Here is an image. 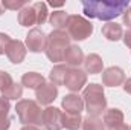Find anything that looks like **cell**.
<instances>
[{"label": "cell", "instance_id": "cell-37", "mask_svg": "<svg viewBox=\"0 0 131 130\" xmlns=\"http://www.w3.org/2000/svg\"><path fill=\"white\" fill-rule=\"evenodd\" d=\"M130 130H131V126H130Z\"/></svg>", "mask_w": 131, "mask_h": 130}, {"label": "cell", "instance_id": "cell-29", "mask_svg": "<svg viewBox=\"0 0 131 130\" xmlns=\"http://www.w3.org/2000/svg\"><path fill=\"white\" fill-rule=\"evenodd\" d=\"M122 18H124V25H127L131 29V6H128V9L122 14Z\"/></svg>", "mask_w": 131, "mask_h": 130}, {"label": "cell", "instance_id": "cell-16", "mask_svg": "<svg viewBox=\"0 0 131 130\" xmlns=\"http://www.w3.org/2000/svg\"><path fill=\"white\" fill-rule=\"evenodd\" d=\"M18 23L26 28L37 25V12L32 5H26L23 9L18 11Z\"/></svg>", "mask_w": 131, "mask_h": 130}, {"label": "cell", "instance_id": "cell-33", "mask_svg": "<svg viewBox=\"0 0 131 130\" xmlns=\"http://www.w3.org/2000/svg\"><path fill=\"white\" fill-rule=\"evenodd\" d=\"M124 90H125L127 94H130V95H131V78H128V80L124 83Z\"/></svg>", "mask_w": 131, "mask_h": 130}, {"label": "cell", "instance_id": "cell-34", "mask_svg": "<svg viewBox=\"0 0 131 130\" xmlns=\"http://www.w3.org/2000/svg\"><path fill=\"white\" fill-rule=\"evenodd\" d=\"M20 130H40L37 126H25V127H21Z\"/></svg>", "mask_w": 131, "mask_h": 130}, {"label": "cell", "instance_id": "cell-32", "mask_svg": "<svg viewBox=\"0 0 131 130\" xmlns=\"http://www.w3.org/2000/svg\"><path fill=\"white\" fill-rule=\"evenodd\" d=\"M105 130H130V127L127 124H117V126H113V127H107Z\"/></svg>", "mask_w": 131, "mask_h": 130}, {"label": "cell", "instance_id": "cell-31", "mask_svg": "<svg viewBox=\"0 0 131 130\" xmlns=\"http://www.w3.org/2000/svg\"><path fill=\"white\" fill-rule=\"evenodd\" d=\"M122 38H124V43H125V44L131 49V29L124 34V37H122Z\"/></svg>", "mask_w": 131, "mask_h": 130}, {"label": "cell", "instance_id": "cell-21", "mask_svg": "<svg viewBox=\"0 0 131 130\" xmlns=\"http://www.w3.org/2000/svg\"><path fill=\"white\" fill-rule=\"evenodd\" d=\"M82 127L81 113H63V129L79 130Z\"/></svg>", "mask_w": 131, "mask_h": 130}, {"label": "cell", "instance_id": "cell-27", "mask_svg": "<svg viewBox=\"0 0 131 130\" xmlns=\"http://www.w3.org/2000/svg\"><path fill=\"white\" fill-rule=\"evenodd\" d=\"M11 43V37L5 32H0V55L6 54V49Z\"/></svg>", "mask_w": 131, "mask_h": 130}, {"label": "cell", "instance_id": "cell-18", "mask_svg": "<svg viewBox=\"0 0 131 130\" xmlns=\"http://www.w3.org/2000/svg\"><path fill=\"white\" fill-rule=\"evenodd\" d=\"M124 123V113L121 109H107L105 113H104V124L105 127H113V126H117V124H122Z\"/></svg>", "mask_w": 131, "mask_h": 130}, {"label": "cell", "instance_id": "cell-25", "mask_svg": "<svg viewBox=\"0 0 131 130\" xmlns=\"http://www.w3.org/2000/svg\"><path fill=\"white\" fill-rule=\"evenodd\" d=\"M5 9H11V11H20L26 6V0H2Z\"/></svg>", "mask_w": 131, "mask_h": 130}, {"label": "cell", "instance_id": "cell-14", "mask_svg": "<svg viewBox=\"0 0 131 130\" xmlns=\"http://www.w3.org/2000/svg\"><path fill=\"white\" fill-rule=\"evenodd\" d=\"M82 64H84L85 73H92V75L101 73L102 69H104V61H102V58L99 57L98 54H89L84 58V63Z\"/></svg>", "mask_w": 131, "mask_h": 130}, {"label": "cell", "instance_id": "cell-10", "mask_svg": "<svg viewBox=\"0 0 131 130\" xmlns=\"http://www.w3.org/2000/svg\"><path fill=\"white\" fill-rule=\"evenodd\" d=\"M125 81V72L117 67V66H111L105 70H102V83L104 86L108 87H117Z\"/></svg>", "mask_w": 131, "mask_h": 130}, {"label": "cell", "instance_id": "cell-24", "mask_svg": "<svg viewBox=\"0 0 131 130\" xmlns=\"http://www.w3.org/2000/svg\"><path fill=\"white\" fill-rule=\"evenodd\" d=\"M35 12H37V25H43L47 20V5L44 2H35L32 5Z\"/></svg>", "mask_w": 131, "mask_h": 130}, {"label": "cell", "instance_id": "cell-15", "mask_svg": "<svg viewBox=\"0 0 131 130\" xmlns=\"http://www.w3.org/2000/svg\"><path fill=\"white\" fill-rule=\"evenodd\" d=\"M102 35L110 40V41H117L124 37V29L122 25L116 23V22H108L107 25L102 26Z\"/></svg>", "mask_w": 131, "mask_h": 130}, {"label": "cell", "instance_id": "cell-5", "mask_svg": "<svg viewBox=\"0 0 131 130\" xmlns=\"http://www.w3.org/2000/svg\"><path fill=\"white\" fill-rule=\"evenodd\" d=\"M67 34L70 38L76 40V41H82V40H87L92 32H93V25L90 20L84 18L82 15H78V14H73V15H69V20H67Z\"/></svg>", "mask_w": 131, "mask_h": 130}, {"label": "cell", "instance_id": "cell-36", "mask_svg": "<svg viewBox=\"0 0 131 130\" xmlns=\"http://www.w3.org/2000/svg\"><path fill=\"white\" fill-rule=\"evenodd\" d=\"M5 12V6H3V3H2V0H0V15Z\"/></svg>", "mask_w": 131, "mask_h": 130}, {"label": "cell", "instance_id": "cell-19", "mask_svg": "<svg viewBox=\"0 0 131 130\" xmlns=\"http://www.w3.org/2000/svg\"><path fill=\"white\" fill-rule=\"evenodd\" d=\"M67 72H69V67H67L66 64L53 66L52 70H50V73H49L50 83H53L57 87L61 86V84H64V80H66V77H67Z\"/></svg>", "mask_w": 131, "mask_h": 130}, {"label": "cell", "instance_id": "cell-7", "mask_svg": "<svg viewBox=\"0 0 131 130\" xmlns=\"http://www.w3.org/2000/svg\"><path fill=\"white\" fill-rule=\"evenodd\" d=\"M87 83V73L85 70L79 67H72L67 72V77L64 80V86L70 92H79Z\"/></svg>", "mask_w": 131, "mask_h": 130}, {"label": "cell", "instance_id": "cell-1", "mask_svg": "<svg viewBox=\"0 0 131 130\" xmlns=\"http://www.w3.org/2000/svg\"><path fill=\"white\" fill-rule=\"evenodd\" d=\"M130 6L128 0H85L82 2V11L90 18L102 22H111L122 15Z\"/></svg>", "mask_w": 131, "mask_h": 130}, {"label": "cell", "instance_id": "cell-26", "mask_svg": "<svg viewBox=\"0 0 131 130\" xmlns=\"http://www.w3.org/2000/svg\"><path fill=\"white\" fill-rule=\"evenodd\" d=\"M12 83H14V81H12V77H11L8 72L0 70V92H2V90H5L6 87H9Z\"/></svg>", "mask_w": 131, "mask_h": 130}, {"label": "cell", "instance_id": "cell-20", "mask_svg": "<svg viewBox=\"0 0 131 130\" xmlns=\"http://www.w3.org/2000/svg\"><path fill=\"white\" fill-rule=\"evenodd\" d=\"M67 20H69V14L60 9V11H53L49 17V23L55 28V29H60V31H66L67 28Z\"/></svg>", "mask_w": 131, "mask_h": 130}, {"label": "cell", "instance_id": "cell-9", "mask_svg": "<svg viewBox=\"0 0 131 130\" xmlns=\"http://www.w3.org/2000/svg\"><path fill=\"white\" fill-rule=\"evenodd\" d=\"M58 97V87L53 83H44L43 86H40L35 90V98L37 103L41 106H49L50 103H53Z\"/></svg>", "mask_w": 131, "mask_h": 130}, {"label": "cell", "instance_id": "cell-30", "mask_svg": "<svg viewBox=\"0 0 131 130\" xmlns=\"http://www.w3.org/2000/svg\"><path fill=\"white\" fill-rule=\"evenodd\" d=\"M11 127V119L8 116H0V130H8Z\"/></svg>", "mask_w": 131, "mask_h": 130}, {"label": "cell", "instance_id": "cell-2", "mask_svg": "<svg viewBox=\"0 0 131 130\" xmlns=\"http://www.w3.org/2000/svg\"><path fill=\"white\" fill-rule=\"evenodd\" d=\"M82 101L89 115L99 116L107 110V98L104 94V87L101 84H96V83L89 84L82 92Z\"/></svg>", "mask_w": 131, "mask_h": 130}, {"label": "cell", "instance_id": "cell-13", "mask_svg": "<svg viewBox=\"0 0 131 130\" xmlns=\"http://www.w3.org/2000/svg\"><path fill=\"white\" fill-rule=\"evenodd\" d=\"M61 106L66 110V113H81L84 110V101L82 97H79L78 94H69L63 98Z\"/></svg>", "mask_w": 131, "mask_h": 130}, {"label": "cell", "instance_id": "cell-6", "mask_svg": "<svg viewBox=\"0 0 131 130\" xmlns=\"http://www.w3.org/2000/svg\"><path fill=\"white\" fill-rule=\"evenodd\" d=\"M41 124L47 130H61L63 129V112L58 107L47 106L43 110Z\"/></svg>", "mask_w": 131, "mask_h": 130}, {"label": "cell", "instance_id": "cell-17", "mask_svg": "<svg viewBox=\"0 0 131 130\" xmlns=\"http://www.w3.org/2000/svg\"><path fill=\"white\" fill-rule=\"evenodd\" d=\"M46 81H44V77L41 73H37V72H28L21 77V86L28 87V89H38L40 86H43Z\"/></svg>", "mask_w": 131, "mask_h": 130}, {"label": "cell", "instance_id": "cell-12", "mask_svg": "<svg viewBox=\"0 0 131 130\" xmlns=\"http://www.w3.org/2000/svg\"><path fill=\"white\" fill-rule=\"evenodd\" d=\"M84 52L78 44H70L64 52V58L63 61H66V66L70 67H79L84 63Z\"/></svg>", "mask_w": 131, "mask_h": 130}, {"label": "cell", "instance_id": "cell-23", "mask_svg": "<svg viewBox=\"0 0 131 130\" xmlns=\"http://www.w3.org/2000/svg\"><path fill=\"white\" fill-rule=\"evenodd\" d=\"M23 95V86L18 83H12L9 87H6L5 90H2V97L6 99H18Z\"/></svg>", "mask_w": 131, "mask_h": 130}, {"label": "cell", "instance_id": "cell-3", "mask_svg": "<svg viewBox=\"0 0 131 130\" xmlns=\"http://www.w3.org/2000/svg\"><path fill=\"white\" fill-rule=\"evenodd\" d=\"M70 46V37L66 31L53 29L47 35V43H46V55L52 63L63 61L66 49Z\"/></svg>", "mask_w": 131, "mask_h": 130}, {"label": "cell", "instance_id": "cell-28", "mask_svg": "<svg viewBox=\"0 0 131 130\" xmlns=\"http://www.w3.org/2000/svg\"><path fill=\"white\" fill-rule=\"evenodd\" d=\"M9 109H11L9 99H6L5 97H0V116H8Z\"/></svg>", "mask_w": 131, "mask_h": 130}, {"label": "cell", "instance_id": "cell-8", "mask_svg": "<svg viewBox=\"0 0 131 130\" xmlns=\"http://www.w3.org/2000/svg\"><path fill=\"white\" fill-rule=\"evenodd\" d=\"M46 43H47V35L38 28L31 29L26 35V49H29L31 52H41L46 49Z\"/></svg>", "mask_w": 131, "mask_h": 130}, {"label": "cell", "instance_id": "cell-4", "mask_svg": "<svg viewBox=\"0 0 131 130\" xmlns=\"http://www.w3.org/2000/svg\"><path fill=\"white\" fill-rule=\"evenodd\" d=\"M18 119L25 126H43L41 124V115L43 110L40 109V104L32 99H20L15 106Z\"/></svg>", "mask_w": 131, "mask_h": 130}, {"label": "cell", "instance_id": "cell-35", "mask_svg": "<svg viewBox=\"0 0 131 130\" xmlns=\"http://www.w3.org/2000/svg\"><path fill=\"white\" fill-rule=\"evenodd\" d=\"M49 5H50L52 8H60V6H63L64 3H63V2H61V3H53V2H49Z\"/></svg>", "mask_w": 131, "mask_h": 130}, {"label": "cell", "instance_id": "cell-11", "mask_svg": "<svg viewBox=\"0 0 131 130\" xmlns=\"http://www.w3.org/2000/svg\"><path fill=\"white\" fill-rule=\"evenodd\" d=\"M26 51L28 49H26V44L23 41H20V40H11L8 49H6V57L9 58L11 63L18 64V63H21L25 60Z\"/></svg>", "mask_w": 131, "mask_h": 130}, {"label": "cell", "instance_id": "cell-22", "mask_svg": "<svg viewBox=\"0 0 131 130\" xmlns=\"http://www.w3.org/2000/svg\"><path fill=\"white\" fill-rule=\"evenodd\" d=\"M82 130H105L104 119H101L99 116L87 115L85 118H82Z\"/></svg>", "mask_w": 131, "mask_h": 130}]
</instances>
